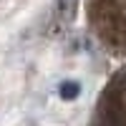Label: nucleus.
Wrapping results in <instances>:
<instances>
[{"label":"nucleus","mask_w":126,"mask_h":126,"mask_svg":"<svg viewBox=\"0 0 126 126\" xmlns=\"http://www.w3.org/2000/svg\"><path fill=\"white\" fill-rule=\"evenodd\" d=\"M116 86H119V91H121V93H124V96H126V71L121 73V78L116 81Z\"/></svg>","instance_id":"4"},{"label":"nucleus","mask_w":126,"mask_h":126,"mask_svg":"<svg viewBox=\"0 0 126 126\" xmlns=\"http://www.w3.org/2000/svg\"><path fill=\"white\" fill-rule=\"evenodd\" d=\"M78 10V0H58V15L66 18V20H73Z\"/></svg>","instance_id":"3"},{"label":"nucleus","mask_w":126,"mask_h":126,"mask_svg":"<svg viewBox=\"0 0 126 126\" xmlns=\"http://www.w3.org/2000/svg\"><path fill=\"white\" fill-rule=\"evenodd\" d=\"M98 126H126V109L119 96H106L98 111Z\"/></svg>","instance_id":"1"},{"label":"nucleus","mask_w":126,"mask_h":126,"mask_svg":"<svg viewBox=\"0 0 126 126\" xmlns=\"http://www.w3.org/2000/svg\"><path fill=\"white\" fill-rule=\"evenodd\" d=\"M58 93H61L63 101H76L78 93H81V83L78 81H63L58 86Z\"/></svg>","instance_id":"2"}]
</instances>
